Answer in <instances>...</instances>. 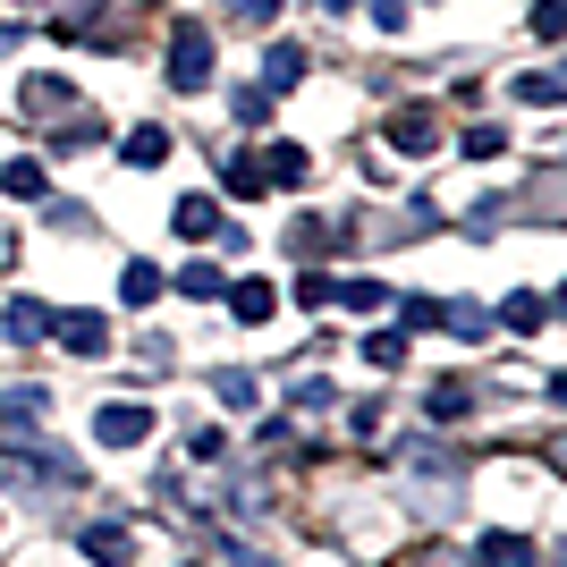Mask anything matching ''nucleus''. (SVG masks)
I'll use <instances>...</instances> for the list:
<instances>
[{"mask_svg": "<svg viewBox=\"0 0 567 567\" xmlns=\"http://www.w3.org/2000/svg\"><path fill=\"white\" fill-rule=\"evenodd\" d=\"M169 76H178L187 94L213 76V34H204V25H178V34H169Z\"/></svg>", "mask_w": 567, "mask_h": 567, "instance_id": "nucleus-1", "label": "nucleus"}, {"mask_svg": "<svg viewBox=\"0 0 567 567\" xmlns=\"http://www.w3.org/2000/svg\"><path fill=\"white\" fill-rule=\"evenodd\" d=\"M51 331H60V348H76V355L111 348V322H102V313H51Z\"/></svg>", "mask_w": 567, "mask_h": 567, "instance_id": "nucleus-2", "label": "nucleus"}, {"mask_svg": "<svg viewBox=\"0 0 567 567\" xmlns=\"http://www.w3.org/2000/svg\"><path fill=\"white\" fill-rule=\"evenodd\" d=\"M94 432L111 441V450H127V441H144V432H153V415H144V406H102Z\"/></svg>", "mask_w": 567, "mask_h": 567, "instance_id": "nucleus-3", "label": "nucleus"}, {"mask_svg": "<svg viewBox=\"0 0 567 567\" xmlns=\"http://www.w3.org/2000/svg\"><path fill=\"white\" fill-rule=\"evenodd\" d=\"M271 306H280V297H271V280H237V288H229V313H237V322H271Z\"/></svg>", "mask_w": 567, "mask_h": 567, "instance_id": "nucleus-4", "label": "nucleus"}, {"mask_svg": "<svg viewBox=\"0 0 567 567\" xmlns=\"http://www.w3.org/2000/svg\"><path fill=\"white\" fill-rule=\"evenodd\" d=\"M297 76H306V51H297V43H271V60H262V85H271V94H288Z\"/></svg>", "mask_w": 567, "mask_h": 567, "instance_id": "nucleus-5", "label": "nucleus"}, {"mask_svg": "<svg viewBox=\"0 0 567 567\" xmlns=\"http://www.w3.org/2000/svg\"><path fill=\"white\" fill-rule=\"evenodd\" d=\"M127 525H94V534H85V559H102V567H127Z\"/></svg>", "mask_w": 567, "mask_h": 567, "instance_id": "nucleus-6", "label": "nucleus"}, {"mask_svg": "<svg viewBox=\"0 0 567 567\" xmlns=\"http://www.w3.org/2000/svg\"><path fill=\"white\" fill-rule=\"evenodd\" d=\"M390 144H399V153H424L432 144V111H399L390 118Z\"/></svg>", "mask_w": 567, "mask_h": 567, "instance_id": "nucleus-7", "label": "nucleus"}, {"mask_svg": "<svg viewBox=\"0 0 567 567\" xmlns=\"http://www.w3.org/2000/svg\"><path fill=\"white\" fill-rule=\"evenodd\" d=\"M483 567H534V543H525V534H492V543H483Z\"/></svg>", "mask_w": 567, "mask_h": 567, "instance_id": "nucleus-8", "label": "nucleus"}, {"mask_svg": "<svg viewBox=\"0 0 567 567\" xmlns=\"http://www.w3.org/2000/svg\"><path fill=\"white\" fill-rule=\"evenodd\" d=\"M213 229H220L213 195H187V204H178V237H213Z\"/></svg>", "mask_w": 567, "mask_h": 567, "instance_id": "nucleus-9", "label": "nucleus"}, {"mask_svg": "<svg viewBox=\"0 0 567 567\" xmlns=\"http://www.w3.org/2000/svg\"><path fill=\"white\" fill-rule=\"evenodd\" d=\"M43 331H51V306H25L18 297V306H9V339L25 348V339H43Z\"/></svg>", "mask_w": 567, "mask_h": 567, "instance_id": "nucleus-10", "label": "nucleus"}, {"mask_svg": "<svg viewBox=\"0 0 567 567\" xmlns=\"http://www.w3.org/2000/svg\"><path fill=\"white\" fill-rule=\"evenodd\" d=\"M162 153H169V136H162V127H136V136H127V169H153Z\"/></svg>", "mask_w": 567, "mask_h": 567, "instance_id": "nucleus-11", "label": "nucleus"}, {"mask_svg": "<svg viewBox=\"0 0 567 567\" xmlns=\"http://www.w3.org/2000/svg\"><path fill=\"white\" fill-rule=\"evenodd\" d=\"M162 297V271L153 262H127V306H153Z\"/></svg>", "mask_w": 567, "mask_h": 567, "instance_id": "nucleus-12", "label": "nucleus"}, {"mask_svg": "<svg viewBox=\"0 0 567 567\" xmlns=\"http://www.w3.org/2000/svg\"><path fill=\"white\" fill-rule=\"evenodd\" d=\"M0 187H9V195H25V204H34V195H43V169H34V162H9V169H0Z\"/></svg>", "mask_w": 567, "mask_h": 567, "instance_id": "nucleus-13", "label": "nucleus"}, {"mask_svg": "<svg viewBox=\"0 0 567 567\" xmlns=\"http://www.w3.org/2000/svg\"><path fill=\"white\" fill-rule=\"evenodd\" d=\"M178 288H187V297H220V271H213V262H187V271H178Z\"/></svg>", "mask_w": 567, "mask_h": 567, "instance_id": "nucleus-14", "label": "nucleus"}, {"mask_svg": "<svg viewBox=\"0 0 567 567\" xmlns=\"http://www.w3.org/2000/svg\"><path fill=\"white\" fill-rule=\"evenodd\" d=\"M364 355H373V364H399L406 339H399V331H373V339H364Z\"/></svg>", "mask_w": 567, "mask_h": 567, "instance_id": "nucleus-15", "label": "nucleus"}, {"mask_svg": "<svg viewBox=\"0 0 567 567\" xmlns=\"http://www.w3.org/2000/svg\"><path fill=\"white\" fill-rule=\"evenodd\" d=\"M271 9H280V0H237V18H246V25H262Z\"/></svg>", "mask_w": 567, "mask_h": 567, "instance_id": "nucleus-16", "label": "nucleus"}, {"mask_svg": "<svg viewBox=\"0 0 567 567\" xmlns=\"http://www.w3.org/2000/svg\"><path fill=\"white\" fill-rule=\"evenodd\" d=\"M322 9H355V0H322Z\"/></svg>", "mask_w": 567, "mask_h": 567, "instance_id": "nucleus-17", "label": "nucleus"}]
</instances>
